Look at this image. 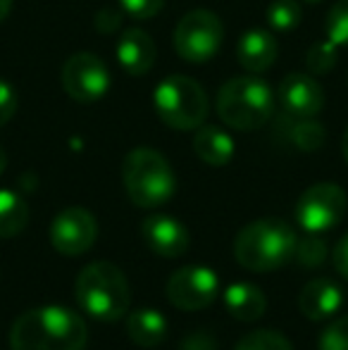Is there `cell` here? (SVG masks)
I'll return each instance as SVG.
<instances>
[{
  "mask_svg": "<svg viewBox=\"0 0 348 350\" xmlns=\"http://www.w3.org/2000/svg\"><path fill=\"white\" fill-rule=\"evenodd\" d=\"M88 329L79 312L43 305L22 312L10 329L12 350H86Z\"/></svg>",
  "mask_w": 348,
  "mask_h": 350,
  "instance_id": "6da1fadb",
  "label": "cell"
},
{
  "mask_svg": "<svg viewBox=\"0 0 348 350\" xmlns=\"http://www.w3.org/2000/svg\"><path fill=\"white\" fill-rule=\"evenodd\" d=\"M75 298L86 317L96 322H117L129 312L131 288L117 265L98 260L79 272L75 281Z\"/></svg>",
  "mask_w": 348,
  "mask_h": 350,
  "instance_id": "7a4b0ae2",
  "label": "cell"
},
{
  "mask_svg": "<svg viewBox=\"0 0 348 350\" xmlns=\"http://www.w3.org/2000/svg\"><path fill=\"white\" fill-rule=\"evenodd\" d=\"M296 231L279 217H265L246 224L234 241V258L251 272H274L293 258Z\"/></svg>",
  "mask_w": 348,
  "mask_h": 350,
  "instance_id": "3957f363",
  "label": "cell"
},
{
  "mask_svg": "<svg viewBox=\"0 0 348 350\" xmlns=\"http://www.w3.org/2000/svg\"><path fill=\"white\" fill-rule=\"evenodd\" d=\"M122 181L136 208L153 210L165 205L176 191V176L168 157L155 148H134L122 162Z\"/></svg>",
  "mask_w": 348,
  "mask_h": 350,
  "instance_id": "277c9868",
  "label": "cell"
},
{
  "mask_svg": "<svg viewBox=\"0 0 348 350\" xmlns=\"http://www.w3.org/2000/svg\"><path fill=\"white\" fill-rule=\"evenodd\" d=\"M274 93L256 74L234 77L217 93V115L237 131H256L272 120Z\"/></svg>",
  "mask_w": 348,
  "mask_h": 350,
  "instance_id": "5b68a950",
  "label": "cell"
},
{
  "mask_svg": "<svg viewBox=\"0 0 348 350\" xmlns=\"http://www.w3.org/2000/svg\"><path fill=\"white\" fill-rule=\"evenodd\" d=\"M155 115L176 131H196L205 124L210 112L208 93L198 81L184 74L165 77L153 91Z\"/></svg>",
  "mask_w": 348,
  "mask_h": 350,
  "instance_id": "8992f818",
  "label": "cell"
},
{
  "mask_svg": "<svg viewBox=\"0 0 348 350\" xmlns=\"http://www.w3.org/2000/svg\"><path fill=\"white\" fill-rule=\"evenodd\" d=\"M172 41L176 55L184 62L205 65L217 55L224 41V27L210 10H191L179 19Z\"/></svg>",
  "mask_w": 348,
  "mask_h": 350,
  "instance_id": "52a82bcc",
  "label": "cell"
},
{
  "mask_svg": "<svg viewBox=\"0 0 348 350\" xmlns=\"http://www.w3.org/2000/svg\"><path fill=\"white\" fill-rule=\"evenodd\" d=\"M346 191L336 184H315L301 193L296 203V221L306 234H325L334 229L346 215Z\"/></svg>",
  "mask_w": 348,
  "mask_h": 350,
  "instance_id": "ba28073f",
  "label": "cell"
},
{
  "mask_svg": "<svg viewBox=\"0 0 348 350\" xmlns=\"http://www.w3.org/2000/svg\"><path fill=\"white\" fill-rule=\"evenodd\" d=\"M62 88L77 103H98L110 88V72L93 53H75L62 65Z\"/></svg>",
  "mask_w": 348,
  "mask_h": 350,
  "instance_id": "9c48e42d",
  "label": "cell"
},
{
  "mask_svg": "<svg viewBox=\"0 0 348 350\" xmlns=\"http://www.w3.org/2000/svg\"><path fill=\"white\" fill-rule=\"evenodd\" d=\"M219 291V279L205 265H186V267L176 269L168 281V300L176 310L184 312H196V310H205L213 305Z\"/></svg>",
  "mask_w": 348,
  "mask_h": 350,
  "instance_id": "30bf717a",
  "label": "cell"
},
{
  "mask_svg": "<svg viewBox=\"0 0 348 350\" xmlns=\"http://www.w3.org/2000/svg\"><path fill=\"white\" fill-rule=\"evenodd\" d=\"M98 239V221L86 208H65L51 224V245L65 258H77L93 248Z\"/></svg>",
  "mask_w": 348,
  "mask_h": 350,
  "instance_id": "8fae6325",
  "label": "cell"
},
{
  "mask_svg": "<svg viewBox=\"0 0 348 350\" xmlns=\"http://www.w3.org/2000/svg\"><path fill=\"white\" fill-rule=\"evenodd\" d=\"M279 105L289 120H310L325 107V91L310 74H289L279 83Z\"/></svg>",
  "mask_w": 348,
  "mask_h": 350,
  "instance_id": "7c38bea8",
  "label": "cell"
},
{
  "mask_svg": "<svg viewBox=\"0 0 348 350\" xmlns=\"http://www.w3.org/2000/svg\"><path fill=\"white\" fill-rule=\"evenodd\" d=\"M144 241L160 258H181L191 245V234L179 219L170 215H150L141 224Z\"/></svg>",
  "mask_w": 348,
  "mask_h": 350,
  "instance_id": "4fadbf2b",
  "label": "cell"
},
{
  "mask_svg": "<svg viewBox=\"0 0 348 350\" xmlns=\"http://www.w3.org/2000/svg\"><path fill=\"white\" fill-rule=\"evenodd\" d=\"M344 305V291L336 281L332 279H312L303 286L301 295H298V310L303 317L310 322H322V319H332Z\"/></svg>",
  "mask_w": 348,
  "mask_h": 350,
  "instance_id": "5bb4252c",
  "label": "cell"
},
{
  "mask_svg": "<svg viewBox=\"0 0 348 350\" xmlns=\"http://www.w3.org/2000/svg\"><path fill=\"white\" fill-rule=\"evenodd\" d=\"M117 60H120L122 70L131 77H144L153 70L155 57H158V48H155V41L150 38V33H146L144 29L131 27L126 29L120 36L115 46Z\"/></svg>",
  "mask_w": 348,
  "mask_h": 350,
  "instance_id": "9a60e30c",
  "label": "cell"
},
{
  "mask_svg": "<svg viewBox=\"0 0 348 350\" xmlns=\"http://www.w3.org/2000/svg\"><path fill=\"white\" fill-rule=\"evenodd\" d=\"M279 55V46L274 36L265 29H251L237 43L239 65L251 74H263L274 65Z\"/></svg>",
  "mask_w": 348,
  "mask_h": 350,
  "instance_id": "2e32d148",
  "label": "cell"
},
{
  "mask_svg": "<svg viewBox=\"0 0 348 350\" xmlns=\"http://www.w3.org/2000/svg\"><path fill=\"white\" fill-rule=\"evenodd\" d=\"M224 308L239 322H256L267 310V298L256 284H246V281H237L229 284L222 293Z\"/></svg>",
  "mask_w": 348,
  "mask_h": 350,
  "instance_id": "e0dca14e",
  "label": "cell"
},
{
  "mask_svg": "<svg viewBox=\"0 0 348 350\" xmlns=\"http://www.w3.org/2000/svg\"><path fill=\"white\" fill-rule=\"evenodd\" d=\"M234 139L219 126H198L193 134V152L210 167H224L234 157Z\"/></svg>",
  "mask_w": 348,
  "mask_h": 350,
  "instance_id": "ac0fdd59",
  "label": "cell"
},
{
  "mask_svg": "<svg viewBox=\"0 0 348 350\" xmlns=\"http://www.w3.org/2000/svg\"><path fill=\"white\" fill-rule=\"evenodd\" d=\"M168 319L153 308H141L126 317V336L141 348H155L168 338Z\"/></svg>",
  "mask_w": 348,
  "mask_h": 350,
  "instance_id": "d6986e66",
  "label": "cell"
},
{
  "mask_svg": "<svg viewBox=\"0 0 348 350\" xmlns=\"http://www.w3.org/2000/svg\"><path fill=\"white\" fill-rule=\"evenodd\" d=\"M29 224V205L19 193L0 189V239H14Z\"/></svg>",
  "mask_w": 348,
  "mask_h": 350,
  "instance_id": "ffe728a7",
  "label": "cell"
},
{
  "mask_svg": "<svg viewBox=\"0 0 348 350\" xmlns=\"http://www.w3.org/2000/svg\"><path fill=\"white\" fill-rule=\"evenodd\" d=\"M289 139L293 146L303 152H315L325 146L327 141V131L320 122H315V117L310 120H293L291 131H289Z\"/></svg>",
  "mask_w": 348,
  "mask_h": 350,
  "instance_id": "44dd1931",
  "label": "cell"
},
{
  "mask_svg": "<svg viewBox=\"0 0 348 350\" xmlns=\"http://www.w3.org/2000/svg\"><path fill=\"white\" fill-rule=\"evenodd\" d=\"M303 8L298 0H274L267 8V24L277 31H291L301 24Z\"/></svg>",
  "mask_w": 348,
  "mask_h": 350,
  "instance_id": "7402d4cb",
  "label": "cell"
},
{
  "mask_svg": "<svg viewBox=\"0 0 348 350\" xmlns=\"http://www.w3.org/2000/svg\"><path fill=\"white\" fill-rule=\"evenodd\" d=\"M327 243L320 234H308L303 239L296 241V250H293V258L298 260L301 267H320L327 260Z\"/></svg>",
  "mask_w": 348,
  "mask_h": 350,
  "instance_id": "603a6c76",
  "label": "cell"
},
{
  "mask_svg": "<svg viewBox=\"0 0 348 350\" xmlns=\"http://www.w3.org/2000/svg\"><path fill=\"white\" fill-rule=\"evenodd\" d=\"M234 350H293V346L284 334L272 332V329H258V332L246 334Z\"/></svg>",
  "mask_w": 348,
  "mask_h": 350,
  "instance_id": "cb8c5ba5",
  "label": "cell"
},
{
  "mask_svg": "<svg viewBox=\"0 0 348 350\" xmlns=\"http://www.w3.org/2000/svg\"><path fill=\"white\" fill-rule=\"evenodd\" d=\"M334 43L330 41V38H325V41L315 43V46H310V51L306 53V67L310 74H327L334 70L336 60H339V53H336Z\"/></svg>",
  "mask_w": 348,
  "mask_h": 350,
  "instance_id": "d4e9b609",
  "label": "cell"
},
{
  "mask_svg": "<svg viewBox=\"0 0 348 350\" xmlns=\"http://www.w3.org/2000/svg\"><path fill=\"white\" fill-rule=\"evenodd\" d=\"M325 33L334 46H348V0H339L327 12Z\"/></svg>",
  "mask_w": 348,
  "mask_h": 350,
  "instance_id": "484cf974",
  "label": "cell"
},
{
  "mask_svg": "<svg viewBox=\"0 0 348 350\" xmlns=\"http://www.w3.org/2000/svg\"><path fill=\"white\" fill-rule=\"evenodd\" d=\"M320 350H348V314L334 317L320 336Z\"/></svg>",
  "mask_w": 348,
  "mask_h": 350,
  "instance_id": "4316f807",
  "label": "cell"
},
{
  "mask_svg": "<svg viewBox=\"0 0 348 350\" xmlns=\"http://www.w3.org/2000/svg\"><path fill=\"white\" fill-rule=\"evenodd\" d=\"M120 5L134 19H150L165 8V0H120Z\"/></svg>",
  "mask_w": 348,
  "mask_h": 350,
  "instance_id": "83f0119b",
  "label": "cell"
},
{
  "mask_svg": "<svg viewBox=\"0 0 348 350\" xmlns=\"http://www.w3.org/2000/svg\"><path fill=\"white\" fill-rule=\"evenodd\" d=\"M19 107V96L14 86L5 79H0V126H5L14 117Z\"/></svg>",
  "mask_w": 348,
  "mask_h": 350,
  "instance_id": "f1b7e54d",
  "label": "cell"
},
{
  "mask_svg": "<svg viewBox=\"0 0 348 350\" xmlns=\"http://www.w3.org/2000/svg\"><path fill=\"white\" fill-rule=\"evenodd\" d=\"M179 350H217V341L210 332H191L184 336Z\"/></svg>",
  "mask_w": 348,
  "mask_h": 350,
  "instance_id": "f546056e",
  "label": "cell"
},
{
  "mask_svg": "<svg viewBox=\"0 0 348 350\" xmlns=\"http://www.w3.org/2000/svg\"><path fill=\"white\" fill-rule=\"evenodd\" d=\"M332 262H334L336 272L348 281V234L336 241L334 250H332Z\"/></svg>",
  "mask_w": 348,
  "mask_h": 350,
  "instance_id": "4dcf8cb0",
  "label": "cell"
},
{
  "mask_svg": "<svg viewBox=\"0 0 348 350\" xmlns=\"http://www.w3.org/2000/svg\"><path fill=\"white\" fill-rule=\"evenodd\" d=\"M10 10H12V0H0V24L8 19Z\"/></svg>",
  "mask_w": 348,
  "mask_h": 350,
  "instance_id": "1f68e13d",
  "label": "cell"
},
{
  "mask_svg": "<svg viewBox=\"0 0 348 350\" xmlns=\"http://www.w3.org/2000/svg\"><path fill=\"white\" fill-rule=\"evenodd\" d=\"M341 152H344V160H346V165H348V129H346L344 139H341Z\"/></svg>",
  "mask_w": 348,
  "mask_h": 350,
  "instance_id": "d6a6232c",
  "label": "cell"
},
{
  "mask_svg": "<svg viewBox=\"0 0 348 350\" xmlns=\"http://www.w3.org/2000/svg\"><path fill=\"white\" fill-rule=\"evenodd\" d=\"M5 167H8V155H5V150L0 148V174L5 172Z\"/></svg>",
  "mask_w": 348,
  "mask_h": 350,
  "instance_id": "836d02e7",
  "label": "cell"
},
{
  "mask_svg": "<svg viewBox=\"0 0 348 350\" xmlns=\"http://www.w3.org/2000/svg\"><path fill=\"white\" fill-rule=\"evenodd\" d=\"M301 3H308V5H317V3H322V0H301Z\"/></svg>",
  "mask_w": 348,
  "mask_h": 350,
  "instance_id": "e575fe53",
  "label": "cell"
}]
</instances>
